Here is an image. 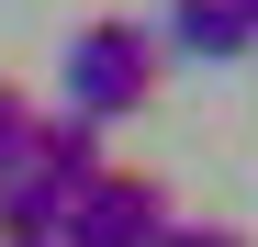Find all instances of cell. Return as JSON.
<instances>
[{
	"label": "cell",
	"instance_id": "cell-6",
	"mask_svg": "<svg viewBox=\"0 0 258 247\" xmlns=\"http://www.w3.org/2000/svg\"><path fill=\"white\" fill-rule=\"evenodd\" d=\"M23 146H34V101L0 79V169H23Z\"/></svg>",
	"mask_w": 258,
	"mask_h": 247
},
{
	"label": "cell",
	"instance_id": "cell-8",
	"mask_svg": "<svg viewBox=\"0 0 258 247\" xmlns=\"http://www.w3.org/2000/svg\"><path fill=\"white\" fill-rule=\"evenodd\" d=\"M236 23H247V45H258V0H236Z\"/></svg>",
	"mask_w": 258,
	"mask_h": 247
},
{
	"label": "cell",
	"instance_id": "cell-5",
	"mask_svg": "<svg viewBox=\"0 0 258 247\" xmlns=\"http://www.w3.org/2000/svg\"><path fill=\"white\" fill-rule=\"evenodd\" d=\"M68 202H79V191H56L45 169H0V247H56Z\"/></svg>",
	"mask_w": 258,
	"mask_h": 247
},
{
	"label": "cell",
	"instance_id": "cell-3",
	"mask_svg": "<svg viewBox=\"0 0 258 247\" xmlns=\"http://www.w3.org/2000/svg\"><path fill=\"white\" fill-rule=\"evenodd\" d=\"M23 169H45L56 191H90V180L112 169V157H101V124H90V112H68V101H56V112H34V146H23Z\"/></svg>",
	"mask_w": 258,
	"mask_h": 247
},
{
	"label": "cell",
	"instance_id": "cell-4",
	"mask_svg": "<svg viewBox=\"0 0 258 247\" xmlns=\"http://www.w3.org/2000/svg\"><path fill=\"white\" fill-rule=\"evenodd\" d=\"M157 56H191V68H225V56H247V23H236V0H168V23H157Z\"/></svg>",
	"mask_w": 258,
	"mask_h": 247
},
{
	"label": "cell",
	"instance_id": "cell-7",
	"mask_svg": "<svg viewBox=\"0 0 258 247\" xmlns=\"http://www.w3.org/2000/svg\"><path fill=\"white\" fill-rule=\"evenodd\" d=\"M157 247H247V225H168Z\"/></svg>",
	"mask_w": 258,
	"mask_h": 247
},
{
	"label": "cell",
	"instance_id": "cell-1",
	"mask_svg": "<svg viewBox=\"0 0 258 247\" xmlns=\"http://www.w3.org/2000/svg\"><path fill=\"white\" fill-rule=\"evenodd\" d=\"M157 101V34L146 23H79L68 34V112H90V124H123V112H146Z\"/></svg>",
	"mask_w": 258,
	"mask_h": 247
},
{
	"label": "cell",
	"instance_id": "cell-2",
	"mask_svg": "<svg viewBox=\"0 0 258 247\" xmlns=\"http://www.w3.org/2000/svg\"><path fill=\"white\" fill-rule=\"evenodd\" d=\"M168 225V180H146V169H101L90 191L68 202V225H56V247H157Z\"/></svg>",
	"mask_w": 258,
	"mask_h": 247
}]
</instances>
